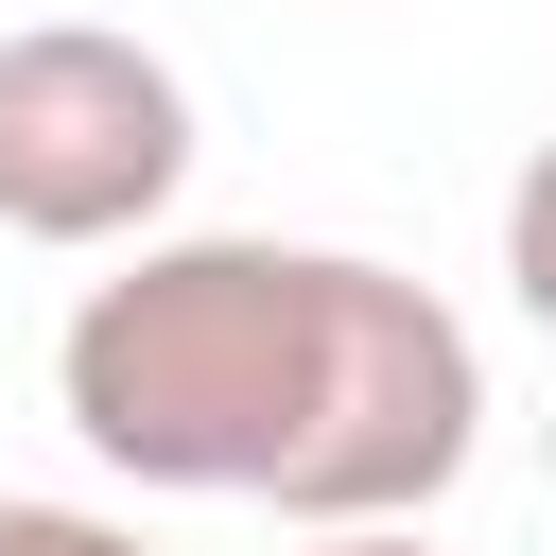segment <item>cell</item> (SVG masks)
<instances>
[{"instance_id":"cell-1","label":"cell","mask_w":556,"mask_h":556,"mask_svg":"<svg viewBox=\"0 0 556 556\" xmlns=\"http://www.w3.org/2000/svg\"><path fill=\"white\" fill-rule=\"evenodd\" d=\"M52 417L174 504H278L295 539L434 521L486 452V348L434 278L348 243H122L52 330Z\"/></svg>"},{"instance_id":"cell-2","label":"cell","mask_w":556,"mask_h":556,"mask_svg":"<svg viewBox=\"0 0 556 556\" xmlns=\"http://www.w3.org/2000/svg\"><path fill=\"white\" fill-rule=\"evenodd\" d=\"M191 191V70L122 17H17L0 35V226L17 243H156Z\"/></svg>"},{"instance_id":"cell-3","label":"cell","mask_w":556,"mask_h":556,"mask_svg":"<svg viewBox=\"0 0 556 556\" xmlns=\"http://www.w3.org/2000/svg\"><path fill=\"white\" fill-rule=\"evenodd\" d=\"M504 295H521V313L556 330V139H539V156L504 174Z\"/></svg>"},{"instance_id":"cell-4","label":"cell","mask_w":556,"mask_h":556,"mask_svg":"<svg viewBox=\"0 0 556 556\" xmlns=\"http://www.w3.org/2000/svg\"><path fill=\"white\" fill-rule=\"evenodd\" d=\"M0 556H156V539L104 504H0Z\"/></svg>"},{"instance_id":"cell-5","label":"cell","mask_w":556,"mask_h":556,"mask_svg":"<svg viewBox=\"0 0 556 556\" xmlns=\"http://www.w3.org/2000/svg\"><path fill=\"white\" fill-rule=\"evenodd\" d=\"M313 556H434L417 521H365V539H313Z\"/></svg>"}]
</instances>
